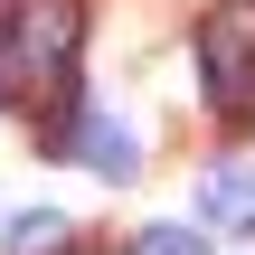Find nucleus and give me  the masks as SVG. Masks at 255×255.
Returning a JSON list of instances; mask_svg holds the SVG:
<instances>
[{"mask_svg": "<svg viewBox=\"0 0 255 255\" xmlns=\"http://www.w3.org/2000/svg\"><path fill=\"white\" fill-rule=\"evenodd\" d=\"M76 47H85L76 0H19L0 19V95L19 114H57L76 85Z\"/></svg>", "mask_w": 255, "mask_h": 255, "instance_id": "1", "label": "nucleus"}, {"mask_svg": "<svg viewBox=\"0 0 255 255\" xmlns=\"http://www.w3.org/2000/svg\"><path fill=\"white\" fill-rule=\"evenodd\" d=\"M199 85L218 114H237L255 95V0H218L199 19Z\"/></svg>", "mask_w": 255, "mask_h": 255, "instance_id": "2", "label": "nucleus"}, {"mask_svg": "<svg viewBox=\"0 0 255 255\" xmlns=\"http://www.w3.org/2000/svg\"><path fill=\"white\" fill-rule=\"evenodd\" d=\"M66 161H85L95 180H132L142 151H132V132H123L104 104H76V123H66Z\"/></svg>", "mask_w": 255, "mask_h": 255, "instance_id": "3", "label": "nucleus"}, {"mask_svg": "<svg viewBox=\"0 0 255 255\" xmlns=\"http://www.w3.org/2000/svg\"><path fill=\"white\" fill-rule=\"evenodd\" d=\"M199 208H208L218 227H237V237H255V170H237V161H218V170L199 180Z\"/></svg>", "mask_w": 255, "mask_h": 255, "instance_id": "4", "label": "nucleus"}, {"mask_svg": "<svg viewBox=\"0 0 255 255\" xmlns=\"http://www.w3.org/2000/svg\"><path fill=\"white\" fill-rule=\"evenodd\" d=\"M76 246V227L57 218V208H28V218H9V255H66Z\"/></svg>", "mask_w": 255, "mask_h": 255, "instance_id": "5", "label": "nucleus"}, {"mask_svg": "<svg viewBox=\"0 0 255 255\" xmlns=\"http://www.w3.org/2000/svg\"><path fill=\"white\" fill-rule=\"evenodd\" d=\"M132 255H208V246H199L189 227H142V237H132Z\"/></svg>", "mask_w": 255, "mask_h": 255, "instance_id": "6", "label": "nucleus"}]
</instances>
